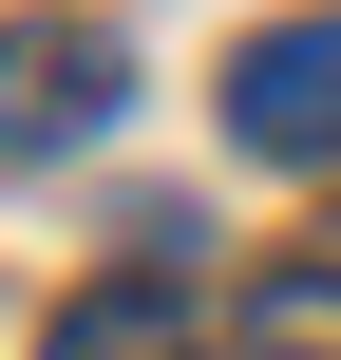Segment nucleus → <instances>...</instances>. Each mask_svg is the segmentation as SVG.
I'll use <instances>...</instances> for the list:
<instances>
[{
  "mask_svg": "<svg viewBox=\"0 0 341 360\" xmlns=\"http://www.w3.org/2000/svg\"><path fill=\"white\" fill-rule=\"evenodd\" d=\"M209 360H341V266H323V247L266 266V285L228 304V342H209Z\"/></svg>",
  "mask_w": 341,
  "mask_h": 360,
  "instance_id": "nucleus-4",
  "label": "nucleus"
},
{
  "mask_svg": "<svg viewBox=\"0 0 341 360\" xmlns=\"http://www.w3.org/2000/svg\"><path fill=\"white\" fill-rule=\"evenodd\" d=\"M228 152H266V171H341V0L266 19V38L228 57Z\"/></svg>",
  "mask_w": 341,
  "mask_h": 360,
  "instance_id": "nucleus-1",
  "label": "nucleus"
},
{
  "mask_svg": "<svg viewBox=\"0 0 341 360\" xmlns=\"http://www.w3.org/2000/svg\"><path fill=\"white\" fill-rule=\"evenodd\" d=\"M38 360H209V323H190L171 266H114V285H76V304L38 323Z\"/></svg>",
  "mask_w": 341,
  "mask_h": 360,
  "instance_id": "nucleus-3",
  "label": "nucleus"
},
{
  "mask_svg": "<svg viewBox=\"0 0 341 360\" xmlns=\"http://www.w3.org/2000/svg\"><path fill=\"white\" fill-rule=\"evenodd\" d=\"M133 95V57L95 19H0V152H95Z\"/></svg>",
  "mask_w": 341,
  "mask_h": 360,
  "instance_id": "nucleus-2",
  "label": "nucleus"
}]
</instances>
